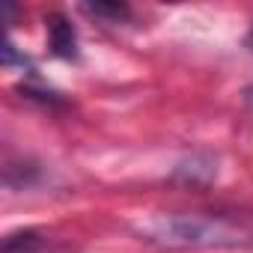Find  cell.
Returning <instances> with one entry per match:
<instances>
[{
    "label": "cell",
    "instance_id": "obj_9",
    "mask_svg": "<svg viewBox=\"0 0 253 253\" xmlns=\"http://www.w3.org/2000/svg\"><path fill=\"white\" fill-rule=\"evenodd\" d=\"M39 253H69V250H48V247H45V250H39Z\"/></svg>",
    "mask_w": 253,
    "mask_h": 253
},
{
    "label": "cell",
    "instance_id": "obj_4",
    "mask_svg": "<svg viewBox=\"0 0 253 253\" xmlns=\"http://www.w3.org/2000/svg\"><path fill=\"white\" fill-rule=\"evenodd\" d=\"M45 235L39 229H18V232H9L0 244V253H39L45 250Z\"/></svg>",
    "mask_w": 253,
    "mask_h": 253
},
{
    "label": "cell",
    "instance_id": "obj_8",
    "mask_svg": "<svg viewBox=\"0 0 253 253\" xmlns=\"http://www.w3.org/2000/svg\"><path fill=\"white\" fill-rule=\"evenodd\" d=\"M244 101H247V104H250V107H253V84H250V86H247V89H244Z\"/></svg>",
    "mask_w": 253,
    "mask_h": 253
},
{
    "label": "cell",
    "instance_id": "obj_5",
    "mask_svg": "<svg viewBox=\"0 0 253 253\" xmlns=\"http://www.w3.org/2000/svg\"><path fill=\"white\" fill-rule=\"evenodd\" d=\"M81 12L92 15V18H101L107 24H122L131 18V9L125 3H81Z\"/></svg>",
    "mask_w": 253,
    "mask_h": 253
},
{
    "label": "cell",
    "instance_id": "obj_2",
    "mask_svg": "<svg viewBox=\"0 0 253 253\" xmlns=\"http://www.w3.org/2000/svg\"><path fill=\"white\" fill-rule=\"evenodd\" d=\"M45 30H48V48H51L54 57L78 60V33H75L72 21L63 12H51L45 18Z\"/></svg>",
    "mask_w": 253,
    "mask_h": 253
},
{
    "label": "cell",
    "instance_id": "obj_3",
    "mask_svg": "<svg viewBox=\"0 0 253 253\" xmlns=\"http://www.w3.org/2000/svg\"><path fill=\"white\" fill-rule=\"evenodd\" d=\"M39 179H42V167L33 161H6V167H3V182L12 191L33 188Z\"/></svg>",
    "mask_w": 253,
    "mask_h": 253
},
{
    "label": "cell",
    "instance_id": "obj_1",
    "mask_svg": "<svg viewBox=\"0 0 253 253\" xmlns=\"http://www.w3.org/2000/svg\"><path fill=\"white\" fill-rule=\"evenodd\" d=\"M146 244L167 250H235L253 247V226L229 214L206 211H170L149 214L131 226Z\"/></svg>",
    "mask_w": 253,
    "mask_h": 253
},
{
    "label": "cell",
    "instance_id": "obj_7",
    "mask_svg": "<svg viewBox=\"0 0 253 253\" xmlns=\"http://www.w3.org/2000/svg\"><path fill=\"white\" fill-rule=\"evenodd\" d=\"M3 66H21V69H27V72H30V78H33V81H39L33 60H30L27 54H18V48H15L12 42H6V45H3Z\"/></svg>",
    "mask_w": 253,
    "mask_h": 253
},
{
    "label": "cell",
    "instance_id": "obj_6",
    "mask_svg": "<svg viewBox=\"0 0 253 253\" xmlns=\"http://www.w3.org/2000/svg\"><path fill=\"white\" fill-rule=\"evenodd\" d=\"M15 92H18L21 98H27V101H39V104H45V107H60V104H63V95H60L57 89H45V86H39L36 81L18 84Z\"/></svg>",
    "mask_w": 253,
    "mask_h": 253
}]
</instances>
